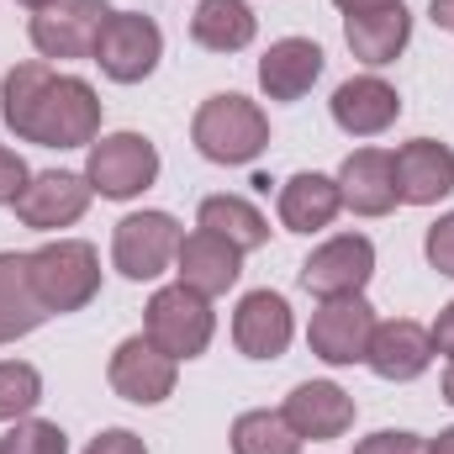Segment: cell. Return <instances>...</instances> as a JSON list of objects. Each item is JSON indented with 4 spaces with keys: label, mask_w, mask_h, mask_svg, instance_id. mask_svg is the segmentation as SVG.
<instances>
[{
    "label": "cell",
    "mask_w": 454,
    "mask_h": 454,
    "mask_svg": "<svg viewBox=\"0 0 454 454\" xmlns=\"http://www.w3.org/2000/svg\"><path fill=\"white\" fill-rule=\"evenodd\" d=\"M5 127L27 143L43 148H85L101 132V101L85 80L74 74H53L43 59L16 64L5 74V96H0Z\"/></svg>",
    "instance_id": "obj_1"
},
{
    "label": "cell",
    "mask_w": 454,
    "mask_h": 454,
    "mask_svg": "<svg viewBox=\"0 0 454 454\" xmlns=\"http://www.w3.org/2000/svg\"><path fill=\"white\" fill-rule=\"evenodd\" d=\"M191 137L212 164H254L270 148V121L248 96H212L191 121Z\"/></svg>",
    "instance_id": "obj_2"
},
{
    "label": "cell",
    "mask_w": 454,
    "mask_h": 454,
    "mask_svg": "<svg viewBox=\"0 0 454 454\" xmlns=\"http://www.w3.org/2000/svg\"><path fill=\"white\" fill-rule=\"evenodd\" d=\"M101 291V264L90 243H48L32 254V296L48 312H80Z\"/></svg>",
    "instance_id": "obj_3"
},
{
    "label": "cell",
    "mask_w": 454,
    "mask_h": 454,
    "mask_svg": "<svg viewBox=\"0 0 454 454\" xmlns=\"http://www.w3.org/2000/svg\"><path fill=\"white\" fill-rule=\"evenodd\" d=\"M212 328H217L212 296H201L191 286H169L148 301V333L143 339L153 348H164L169 359H196V354H207Z\"/></svg>",
    "instance_id": "obj_4"
},
{
    "label": "cell",
    "mask_w": 454,
    "mask_h": 454,
    "mask_svg": "<svg viewBox=\"0 0 454 454\" xmlns=\"http://www.w3.org/2000/svg\"><path fill=\"white\" fill-rule=\"evenodd\" d=\"M159 53H164V32L153 27V16H137V11H112V21L101 27L96 37V64L101 74L116 85H137L159 69Z\"/></svg>",
    "instance_id": "obj_5"
},
{
    "label": "cell",
    "mask_w": 454,
    "mask_h": 454,
    "mask_svg": "<svg viewBox=\"0 0 454 454\" xmlns=\"http://www.w3.org/2000/svg\"><path fill=\"white\" fill-rule=\"evenodd\" d=\"M85 180L106 201H127V196H137V191H148L159 180V148L148 137H137V132H112V137H101L90 148Z\"/></svg>",
    "instance_id": "obj_6"
},
{
    "label": "cell",
    "mask_w": 454,
    "mask_h": 454,
    "mask_svg": "<svg viewBox=\"0 0 454 454\" xmlns=\"http://www.w3.org/2000/svg\"><path fill=\"white\" fill-rule=\"evenodd\" d=\"M106 21H112L106 0H53L32 16V43L43 59H90Z\"/></svg>",
    "instance_id": "obj_7"
},
{
    "label": "cell",
    "mask_w": 454,
    "mask_h": 454,
    "mask_svg": "<svg viewBox=\"0 0 454 454\" xmlns=\"http://www.w3.org/2000/svg\"><path fill=\"white\" fill-rule=\"evenodd\" d=\"M180 254V223L169 212H137L121 217L112 238V259L127 280H153L164 275V264Z\"/></svg>",
    "instance_id": "obj_8"
},
{
    "label": "cell",
    "mask_w": 454,
    "mask_h": 454,
    "mask_svg": "<svg viewBox=\"0 0 454 454\" xmlns=\"http://www.w3.org/2000/svg\"><path fill=\"white\" fill-rule=\"evenodd\" d=\"M370 333H375V312H370L364 296H328V301L312 312V328H307L312 354L328 359V364H354V359H364Z\"/></svg>",
    "instance_id": "obj_9"
},
{
    "label": "cell",
    "mask_w": 454,
    "mask_h": 454,
    "mask_svg": "<svg viewBox=\"0 0 454 454\" xmlns=\"http://www.w3.org/2000/svg\"><path fill=\"white\" fill-rule=\"evenodd\" d=\"M370 275H375V248H370V238H359V232H343L333 243H323V248L301 264V286L317 291L323 301H328V296H359Z\"/></svg>",
    "instance_id": "obj_10"
},
{
    "label": "cell",
    "mask_w": 454,
    "mask_h": 454,
    "mask_svg": "<svg viewBox=\"0 0 454 454\" xmlns=\"http://www.w3.org/2000/svg\"><path fill=\"white\" fill-rule=\"evenodd\" d=\"M112 391L121 402H137V407H153L175 391V359L164 348H153L148 339H127L112 354Z\"/></svg>",
    "instance_id": "obj_11"
},
{
    "label": "cell",
    "mask_w": 454,
    "mask_h": 454,
    "mask_svg": "<svg viewBox=\"0 0 454 454\" xmlns=\"http://www.w3.org/2000/svg\"><path fill=\"white\" fill-rule=\"evenodd\" d=\"M391 175H396V201L428 207L454 191V153L434 137H418V143L391 153Z\"/></svg>",
    "instance_id": "obj_12"
},
{
    "label": "cell",
    "mask_w": 454,
    "mask_h": 454,
    "mask_svg": "<svg viewBox=\"0 0 454 454\" xmlns=\"http://www.w3.org/2000/svg\"><path fill=\"white\" fill-rule=\"evenodd\" d=\"M85 207H90V180L85 175H64V169L27 180V191L16 196V217L27 227H43V232L80 223Z\"/></svg>",
    "instance_id": "obj_13"
},
{
    "label": "cell",
    "mask_w": 454,
    "mask_h": 454,
    "mask_svg": "<svg viewBox=\"0 0 454 454\" xmlns=\"http://www.w3.org/2000/svg\"><path fill=\"white\" fill-rule=\"evenodd\" d=\"M232 339L248 359H280L291 348V307L275 291H248L232 312Z\"/></svg>",
    "instance_id": "obj_14"
},
{
    "label": "cell",
    "mask_w": 454,
    "mask_h": 454,
    "mask_svg": "<svg viewBox=\"0 0 454 454\" xmlns=\"http://www.w3.org/2000/svg\"><path fill=\"white\" fill-rule=\"evenodd\" d=\"M434 359V333L418 328V323H375L370 348H364V364L380 375V380H418Z\"/></svg>",
    "instance_id": "obj_15"
},
{
    "label": "cell",
    "mask_w": 454,
    "mask_h": 454,
    "mask_svg": "<svg viewBox=\"0 0 454 454\" xmlns=\"http://www.w3.org/2000/svg\"><path fill=\"white\" fill-rule=\"evenodd\" d=\"M180 286H191V291H201V296H223L227 286L243 275V248H232L227 238L217 232H191V238H180Z\"/></svg>",
    "instance_id": "obj_16"
},
{
    "label": "cell",
    "mask_w": 454,
    "mask_h": 454,
    "mask_svg": "<svg viewBox=\"0 0 454 454\" xmlns=\"http://www.w3.org/2000/svg\"><path fill=\"white\" fill-rule=\"evenodd\" d=\"M317 74H323V48L307 37H280L259 59V85L270 101H301L317 85Z\"/></svg>",
    "instance_id": "obj_17"
},
{
    "label": "cell",
    "mask_w": 454,
    "mask_h": 454,
    "mask_svg": "<svg viewBox=\"0 0 454 454\" xmlns=\"http://www.w3.org/2000/svg\"><path fill=\"white\" fill-rule=\"evenodd\" d=\"M286 423L301 434V439H339L343 428L354 423V396L339 391L333 380H307L286 396Z\"/></svg>",
    "instance_id": "obj_18"
},
{
    "label": "cell",
    "mask_w": 454,
    "mask_h": 454,
    "mask_svg": "<svg viewBox=\"0 0 454 454\" xmlns=\"http://www.w3.org/2000/svg\"><path fill=\"white\" fill-rule=\"evenodd\" d=\"M339 196L343 207H354L359 217H386L396 207V175H391V153L380 148H359L348 153L339 169Z\"/></svg>",
    "instance_id": "obj_19"
},
{
    "label": "cell",
    "mask_w": 454,
    "mask_h": 454,
    "mask_svg": "<svg viewBox=\"0 0 454 454\" xmlns=\"http://www.w3.org/2000/svg\"><path fill=\"white\" fill-rule=\"evenodd\" d=\"M396 116H402V96L386 80H375V74H359V80L333 90V121L343 132H354V137H375Z\"/></svg>",
    "instance_id": "obj_20"
},
{
    "label": "cell",
    "mask_w": 454,
    "mask_h": 454,
    "mask_svg": "<svg viewBox=\"0 0 454 454\" xmlns=\"http://www.w3.org/2000/svg\"><path fill=\"white\" fill-rule=\"evenodd\" d=\"M343 37L354 48V59L364 64H396V53L407 48L412 37V16L402 5H386V11H364V16H343Z\"/></svg>",
    "instance_id": "obj_21"
},
{
    "label": "cell",
    "mask_w": 454,
    "mask_h": 454,
    "mask_svg": "<svg viewBox=\"0 0 454 454\" xmlns=\"http://www.w3.org/2000/svg\"><path fill=\"white\" fill-rule=\"evenodd\" d=\"M343 196H339V180L328 175H296L280 185V223L291 232H317L339 217Z\"/></svg>",
    "instance_id": "obj_22"
},
{
    "label": "cell",
    "mask_w": 454,
    "mask_h": 454,
    "mask_svg": "<svg viewBox=\"0 0 454 454\" xmlns=\"http://www.w3.org/2000/svg\"><path fill=\"white\" fill-rule=\"evenodd\" d=\"M191 37L212 53H238L254 43V11L243 0H201L191 16Z\"/></svg>",
    "instance_id": "obj_23"
},
{
    "label": "cell",
    "mask_w": 454,
    "mask_h": 454,
    "mask_svg": "<svg viewBox=\"0 0 454 454\" xmlns=\"http://www.w3.org/2000/svg\"><path fill=\"white\" fill-rule=\"evenodd\" d=\"M201 227L207 232H217L227 238L232 248H259V243H270V223L248 207V201H238V196H207L201 201Z\"/></svg>",
    "instance_id": "obj_24"
},
{
    "label": "cell",
    "mask_w": 454,
    "mask_h": 454,
    "mask_svg": "<svg viewBox=\"0 0 454 454\" xmlns=\"http://www.w3.org/2000/svg\"><path fill=\"white\" fill-rule=\"evenodd\" d=\"M232 454H301V434L286 412H243L232 423Z\"/></svg>",
    "instance_id": "obj_25"
},
{
    "label": "cell",
    "mask_w": 454,
    "mask_h": 454,
    "mask_svg": "<svg viewBox=\"0 0 454 454\" xmlns=\"http://www.w3.org/2000/svg\"><path fill=\"white\" fill-rule=\"evenodd\" d=\"M37 402H43V375L32 364L5 359L0 364V423H21Z\"/></svg>",
    "instance_id": "obj_26"
},
{
    "label": "cell",
    "mask_w": 454,
    "mask_h": 454,
    "mask_svg": "<svg viewBox=\"0 0 454 454\" xmlns=\"http://www.w3.org/2000/svg\"><path fill=\"white\" fill-rule=\"evenodd\" d=\"M64 450H69V439L53 423H16L0 439V454H64Z\"/></svg>",
    "instance_id": "obj_27"
},
{
    "label": "cell",
    "mask_w": 454,
    "mask_h": 454,
    "mask_svg": "<svg viewBox=\"0 0 454 454\" xmlns=\"http://www.w3.org/2000/svg\"><path fill=\"white\" fill-rule=\"evenodd\" d=\"M43 317H48V307H43L37 296H11V301H0V343L32 333Z\"/></svg>",
    "instance_id": "obj_28"
},
{
    "label": "cell",
    "mask_w": 454,
    "mask_h": 454,
    "mask_svg": "<svg viewBox=\"0 0 454 454\" xmlns=\"http://www.w3.org/2000/svg\"><path fill=\"white\" fill-rule=\"evenodd\" d=\"M32 296V254H0V301Z\"/></svg>",
    "instance_id": "obj_29"
},
{
    "label": "cell",
    "mask_w": 454,
    "mask_h": 454,
    "mask_svg": "<svg viewBox=\"0 0 454 454\" xmlns=\"http://www.w3.org/2000/svg\"><path fill=\"white\" fill-rule=\"evenodd\" d=\"M428 264L439 275H454V212L428 227Z\"/></svg>",
    "instance_id": "obj_30"
},
{
    "label": "cell",
    "mask_w": 454,
    "mask_h": 454,
    "mask_svg": "<svg viewBox=\"0 0 454 454\" xmlns=\"http://www.w3.org/2000/svg\"><path fill=\"white\" fill-rule=\"evenodd\" d=\"M354 454H428V444H423L418 434H391V428H386V434H370Z\"/></svg>",
    "instance_id": "obj_31"
},
{
    "label": "cell",
    "mask_w": 454,
    "mask_h": 454,
    "mask_svg": "<svg viewBox=\"0 0 454 454\" xmlns=\"http://www.w3.org/2000/svg\"><path fill=\"white\" fill-rule=\"evenodd\" d=\"M27 180H32V175H27V164H21L11 148H0V207H5V201L16 207V196L27 191Z\"/></svg>",
    "instance_id": "obj_32"
},
{
    "label": "cell",
    "mask_w": 454,
    "mask_h": 454,
    "mask_svg": "<svg viewBox=\"0 0 454 454\" xmlns=\"http://www.w3.org/2000/svg\"><path fill=\"white\" fill-rule=\"evenodd\" d=\"M85 454H148V450H143V439H137V434H127V428H106V434H101Z\"/></svg>",
    "instance_id": "obj_33"
},
{
    "label": "cell",
    "mask_w": 454,
    "mask_h": 454,
    "mask_svg": "<svg viewBox=\"0 0 454 454\" xmlns=\"http://www.w3.org/2000/svg\"><path fill=\"white\" fill-rule=\"evenodd\" d=\"M434 354H454V301L439 312V323H434Z\"/></svg>",
    "instance_id": "obj_34"
},
{
    "label": "cell",
    "mask_w": 454,
    "mask_h": 454,
    "mask_svg": "<svg viewBox=\"0 0 454 454\" xmlns=\"http://www.w3.org/2000/svg\"><path fill=\"white\" fill-rule=\"evenodd\" d=\"M343 16H364V11H386V5H402V0H333Z\"/></svg>",
    "instance_id": "obj_35"
},
{
    "label": "cell",
    "mask_w": 454,
    "mask_h": 454,
    "mask_svg": "<svg viewBox=\"0 0 454 454\" xmlns=\"http://www.w3.org/2000/svg\"><path fill=\"white\" fill-rule=\"evenodd\" d=\"M434 21H439L444 32H454V0H434Z\"/></svg>",
    "instance_id": "obj_36"
},
{
    "label": "cell",
    "mask_w": 454,
    "mask_h": 454,
    "mask_svg": "<svg viewBox=\"0 0 454 454\" xmlns=\"http://www.w3.org/2000/svg\"><path fill=\"white\" fill-rule=\"evenodd\" d=\"M428 454H454V428H444V434L428 444Z\"/></svg>",
    "instance_id": "obj_37"
},
{
    "label": "cell",
    "mask_w": 454,
    "mask_h": 454,
    "mask_svg": "<svg viewBox=\"0 0 454 454\" xmlns=\"http://www.w3.org/2000/svg\"><path fill=\"white\" fill-rule=\"evenodd\" d=\"M444 402L454 407V359H450V370H444Z\"/></svg>",
    "instance_id": "obj_38"
},
{
    "label": "cell",
    "mask_w": 454,
    "mask_h": 454,
    "mask_svg": "<svg viewBox=\"0 0 454 454\" xmlns=\"http://www.w3.org/2000/svg\"><path fill=\"white\" fill-rule=\"evenodd\" d=\"M21 5H32V11H43V5H53V0H21Z\"/></svg>",
    "instance_id": "obj_39"
}]
</instances>
